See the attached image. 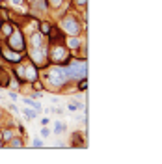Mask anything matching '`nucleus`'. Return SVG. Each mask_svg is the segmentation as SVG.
<instances>
[{"instance_id":"obj_1","label":"nucleus","mask_w":162,"mask_h":164,"mask_svg":"<svg viewBox=\"0 0 162 164\" xmlns=\"http://www.w3.org/2000/svg\"><path fill=\"white\" fill-rule=\"evenodd\" d=\"M9 49H13V50H22L24 49V39H22V36H21V32H11L9 36Z\"/></svg>"},{"instance_id":"obj_2","label":"nucleus","mask_w":162,"mask_h":164,"mask_svg":"<svg viewBox=\"0 0 162 164\" xmlns=\"http://www.w3.org/2000/svg\"><path fill=\"white\" fill-rule=\"evenodd\" d=\"M65 79H67V75L64 73V69H52V71L49 73V80L52 82V84H56V86L64 84Z\"/></svg>"},{"instance_id":"obj_3","label":"nucleus","mask_w":162,"mask_h":164,"mask_svg":"<svg viewBox=\"0 0 162 164\" xmlns=\"http://www.w3.org/2000/svg\"><path fill=\"white\" fill-rule=\"evenodd\" d=\"M64 28H65V32H69V34H77L78 32V24L75 21H71V19H67V21H64Z\"/></svg>"},{"instance_id":"obj_4","label":"nucleus","mask_w":162,"mask_h":164,"mask_svg":"<svg viewBox=\"0 0 162 164\" xmlns=\"http://www.w3.org/2000/svg\"><path fill=\"white\" fill-rule=\"evenodd\" d=\"M4 56H6L7 60H11V62H19V60H21V54H17V52H11L9 49H4Z\"/></svg>"},{"instance_id":"obj_5","label":"nucleus","mask_w":162,"mask_h":164,"mask_svg":"<svg viewBox=\"0 0 162 164\" xmlns=\"http://www.w3.org/2000/svg\"><path fill=\"white\" fill-rule=\"evenodd\" d=\"M52 58H54L56 62H60L62 58H65V50H64V49H56V50L52 52Z\"/></svg>"},{"instance_id":"obj_6","label":"nucleus","mask_w":162,"mask_h":164,"mask_svg":"<svg viewBox=\"0 0 162 164\" xmlns=\"http://www.w3.org/2000/svg\"><path fill=\"white\" fill-rule=\"evenodd\" d=\"M24 75L28 77V79H35V71H34V67H28V69H24Z\"/></svg>"},{"instance_id":"obj_7","label":"nucleus","mask_w":162,"mask_h":164,"mask_svg":"<svg viewBox=\"0 0 162 164\" xmlns=\"http://www.w3.org/2000/svg\"><path fill=\"white\" fill-rule=\"evenodd\" d=\"M41 34H50V24L43 22V24H41Z\"/></svg>"},{"instance_id":"obj_8","label":"nucleus","mask_w":162,"mask_h":164,"mask_svg":"<svg viewBox=\"0 0 162 164\" xmlns=\"http://www.w3.org/2000/svg\"><path fill=\"white\" fill-rule=\"evenodd\" d=\"M2 32H4V36H9L13 30H11V26H9V24H4V26H2Z\"/></svg>"},{"instance_id":"obj_9","label":"nucleus","mask_w":162,"mask_h":164,"mask_svg":"<svg viewBox=\"0 0 162 164\" xmlns=\"http://www.w3.org/2000/svg\"><path fill=\"white\" fill-rule=\"evenodd\" d=\"M78 45H80V41H78V39H69V47H73V49H77Z\"/></svg>"},{"instance_id":"obj_10","label":"nucleus","mask_w":162,"mask_h":164,"mask_svg":"<svg viewBox=\"0 0 162 164\" xmlns=\"http://www.w3.org/2000/svg\"><path fill=\"white\" fill-rule=\"evenodd\" d=\"M24 103H26V104H30V106H34V108H35V110H39V104H37V103H34V101H30V99H26V101H24Z\"/></svg>"},{"instance_id":"obj_11","label":"nucleus","mask_w":162,"mask_h":164,"mask_svg":"<svg viewBox=\"0 0 162 164\" xmlns=\"http://www.w3.org/2000/svg\"><path fill=\"white\" fill-rule=\"evenodd\" d=\"M2 138H4V140H9V138H11V132H9V131H6V132H4V136H2Z\"/></svg>"},{"instance_id":"obj_12","label":"nucleus","mask_w":162,"mask_h":164,"mask_svg":"<svg viewBox=\"0 0 162 164\" xmlns=\"http://www.w3.org/2000/svg\"><path fill=\"white\" fill-rule=\"evenodd\" d=\"M62 131H64V125H62V123H56V132H62Z\"/></svg>"},{"instance_id":"obj_13","label":"nucleus","mask_w":162,"mask_h":164,"mask_svg":"<svg viewBox=\"0 0 162 164\" xmlns=\"http://www.w3.org/2000/svg\"><path fill=\"white\" fill-rule=\"evenodd\" d=\"M21 146H22L21 140H15V142H13V147H21Z\"/></svg>"},{"instance_id":"obj_14","label":"nucleus","mask_w":162,"mask_h":164,"mask_svg":"<svg viewBox=\"0 0 162 164\" xmlns=\"http://www.w3.org/2000/svg\"><path fill=\"white\" fill-rule=\"evenodd\" d=\"M34 147H41V140H34Z\"/></svg>"},{"instance_id":"obj_15","label":"nucleus","mask_w":162,"mask_h":164,"mask_svg":"<svg viewBox=\"0 0 162 164\" xmlns=\"http://www.w3.org/2000/svg\"><path fill=\"white\" fill-rule=\"evenodd\" d=\"M50 2H52L54 6H60V4H62V0H50Z\"/></svg>"},{"instance_id":"obj_16","label":"nucleus","mask_w":162,"mask_h":164,"mask_svg":"<svg viewBox=\"0 0 162 164\" xmlns=\"http://www.w3.org/2000/svg\"><path fill=\"white\" fill-rule=\"evenodd\" d=\"M22 2V0H13V4H21Z\"/></svg>"},{"instance_id":"obj_17","label":"nucleus","mask_w":162,"mask_h":164,"mask_svg":"<svg viewBox=\"0 0 162 164\" xmlns=\"http://www.w3.org/2000/svg\"><path fill=\"white\" fill-rule=\"evenodd\" d=\"M0 134H2V132H0Z\"/></svg>"}]
</instances>
